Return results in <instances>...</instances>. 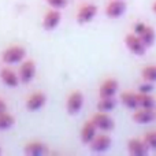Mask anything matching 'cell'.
Returning a JSON list of instances; mask_svg holds the SVG:
<instances>
[{"instance_id":"obj_1","label":"cell","mask_w":156,"mask_h":156,"mask_svg":"<svg viewBox=\"0 0 156 156\" xmlns=\"http://www.w3.org/2000/svg\"><path fill=\"white\" fill-rule=\"evenodd\" d=\"M26 58V49L21 45H14L7 48L2 55V59L7 65H15Z\"/></svg>"},{"instance_id":"obj_2","label":"cell","mask_w":156,"mask_h":156,"mask_svg":"<svg viewBox=\"0 0 156 156\" xmlns=\"http://www.w3.org/2000/svg\"><path fill=\"white\" fill-rule=\"evenodd\" d=\"M125 44H126L127 49H129L132 54L137 55V56L145 55L147 48H148L136 33H129V34H126V37H125Z\"/></svg>"},{"instance_id":"obj_3","label":"cell","mask_w":156,"mask_h":156,"mask_svg":"<svg viewBox=\"0 0 156 156\" xmlns=\"http://www.w3.org/2000/svg\"><path fill=\"white\" fill-rule=\"evenodd\" d=\"M134 33L143 40V43L145 44L147 47H151L152 44L155 43L156 33L152 26H148V25L143 23V22H138L134 26Z\"/></svg>"},{"instance_id":"obj_4","label":"cell","mask_w":156,"mask_h":156,"mask_svg":"<svg viewBox=\"0 0 156 156\" xmlns=\"http://www.w3.org/2000/svg\"><path fill=\"white\" fill-rule=\"evenodd\" d=\"M92 121H93V123L96 125L97 129L103 130V132H110V130H112L114 127H115V122H114V119L111 118L107 112L99 111V112L92 118Z\"/></svg>"},{"instance_id":"obj_5","label":"cell","mask_w":156,"mask_h":156,"mask_svg":"<svg viewBox=\"0 0 156 156\" xmlns=\"http://www.w3.org/2000/svg\"><path fill=\"white\" fill-rule=\"evenodd\" d=\"M83 105V96L81 92H73V93H70V96H69L67 101H66V108H67V112L70 114V115H76L81 111V108H82Z\"/></svg>"},{"instance_id":"obj_6","label":"cell","mask_w":156,"mask_h":156,"mask_svg":"<svg viewBox=\"0 0 156 156\" xmlns=\"http://www.w3.org/2000/svg\"><path fill=\"white\" fill-rule=\"evenodd\" d=\"M155 118H156V112L154 111V108L138 107V108H136L134 114H133V121L140 125L149 123V122H152Z\"/></svg>"},{"instance_id":"obj_7","label":"cell","mask_w":156,"mask_h":156,"mask_svg":"<svg viewBox=\"0 0 156 156\" xmlns=\"http://www.w3.org/2000/svg\"><path fill=\"white\" fill-rule=\"evenodd\" d=\"M36 77V63L33 60H25L19 67V80L23 83H29Z\"/></svg>"},{"instance_id":"obj_8","label":"cell","mask_w":156,"mask_h":156,"mask_svg":"<svg viewBox=\"0 0 156 156\" xmlns=\"http://www.w3.org/2000/svg\"><path fill=\"white\" fill-rule=\"evenodd\" d=\"M97 14V7L94 4H85L78 10L77 12V22L80 25H85L90 22L92 19L96 16Z\"/></svg>"},{"instance_id":"obj_9","label":"cell","mask_w":156,"mask_h":156,"mask_svg":"<svg viewBox=\"0 0 156 156\" xmlns=\"http://www.w3.org/2000/svg\"><path fill=\"white\" fill-rule=\"evenodd\" d=\"M60 19H62V14L59 12V10H56V8L49 10L43 18V27L45 30L56 29L58 25L60 23Z\"/></svg>"},{"instance_id":"obj_10","label":"cell","mask_w":156,"mask_h":156,"mask_svg":"<svg viewBox=\"0 0 156 156\" xmlns=\"http://www.w3.org/2000/svg\"><path fill=\"white\" fill-rule=\"evenodd\" d=\"M126 11V3L123 0H112V2L108 3L107 8H105V14H107L108 18H119L122 16Z\"/></svg>"},{"instance_id":"obj_11","label":"cell","mask_w":156,"mask_h":156,"mask_svg":"<svg viewBox=\"0 0 156 156\" xmlns=\"http://www.w3.org/2000/svg\"><path fill=\"white\" fill-rule=\"evenodd\" d=\"M47 103V96L43 92H36L32 96H29V99L26 100V108L29 111H37L40 108L44 107V104Z\"/></svg>"},{"instance_id":"obj_12","label":"cell","mask_w":156,"mask_h":156,"mask_svg":"<svg viewBox=\"0 0 156 156\" xmlns=\"http://www.w3.org/2000/svg\"><path fill=\"white\" fill-rule=\"evenodd\" d=\"M111 143H112V141H111L110 136L99 134L92 140V143L89 144V145H90V149L93 152H104L111 147Z\"/></svg>"},{"instance_id":"obj_13","label":"cell","mask_w":156,"mask_h":156,"mask_svg":"<svg viewBox=\"0 0 156 156\" xmlns=\"http://www.w3.org/2000/svg\"><path fill=\"white\" fill-rule=\"evenodd\" d=\"M119 88V83L116 80H112V78H108L104 82L100 85L99 88V94L100 97H114Z\"/></svg>"},{"instance_id":"obj_14","label":"cell","mask_w":156,"mask_h":156,"mask_svg":"<svg viewBox=\"0 0 156 156\" xmlns=\"http://www.w3.org/2000/svg\"><path fill=\"white\" fill-rule=\"evenodd\" d=\"M127 151L132 156H145L148 147L145 145L144 140H138V138H132L127 143Z\"/></svg>"},{"instance_id":"obj_15","label":"cell","mask_w":156,"mask_h":156,"mask_svg":"<svg viewBox=\"0 0 156 156\" xmlns=\"http://www.w3.org/2000/svg\"><path fill=\"white\" fill-rule=\"evenodd\" d=\"M97 127L93 123V121H88L81 129V141L83 144H90L92 140L96 137Z\"/></svg>"},{"instance_id":"obj_16","label":"cell","mask_w":156,"mask_h":156,"mask_svg":"<svg viewBox=\"0 0 156 156\" xmlns=\"http://www.w3.org/2000/svg\"><path fill=\"white\" fill-rule=\"evenodd\" d=\"M0 78H2L3 83L10 86V88H16V86L19 85V82H21L19 76H16L10 69H3V70L0 71Z\"/></svg>"},{"instance_id":"obj_17","label":"cell","mask_w":156,"mask_h":156,"mask_svg":"<svg viewBox=\"0 0 156 156\" xmlns=\"http://www.w3.org/2000/svg\"><path fill=\"white\" fill-rule=\"evenodd\" d=\"M45 152H47L45 145L43 143H38V141L29 143L25 147V154L29 156H43Z\"/></svg>"},{"instance_id":"obj_18","label":"cell","mask_w":156,"mask_h":156,"mask_svg":"<svg viewBox=\"0 0 156 156\" xmlns=\"http://www.w3.org/2000/svg\"><path fill=\"white\" fill-rule=\"evenodd\" d=\"M121 101L123 103L125 107L130 108V110H136V108H138L137 93H133V92H125V93L121 94Z\"/></svg>"},{"instance_id":"obj_19","label":"cell","mask_w":156,"mask_h":156,"mask_svg":"<svg viewBox=\"0 0 156 156\" xmlns=\"http://www.w3.org/2000/svg\"><path fill=\"white\" fill-rule=\"evenodd\" d=\"M114 108H115L114 97H100V101L97 103V110L101 112H110Z\"/></svg>"},{"instance_id":"obj_20","label":"cell","mask_w":156,"mask_h":156,"mask_svg":"<svg viewBox=\"0 0 156 156\" xmlns=\"http://www.w3.org/2000/svg\"><path fill=\"white\" fill-rule=\"evenodd\" d=\"M138 99V107L143 108H154L155 107V99L149 93H137Z\"/></svg>"},{"instance_id":"obj_21","label":"cell","mask_w":156,"mask_h":156,"mask_svg":"<svg viewBox=\"0 0 156 156\" xmlns=\"http://www.w3.org/2000/svg\"><path fill=\"white\" fill-rule=\"evenodd\" d=\"M141 77L145 82H156V65L145 66L141 71Z\"/></svg>"},{"instance_id":"obj_22","label":"cell","mask_w":156,"mask_h":156,"mask_svg":"<svg viewBox=\"0 0 156 156\" xmlns=\"http://www.w3.org/2000/svg\"><path fill=\"white\" fill-rule=\"evenodd\" d=\"M14 123H15V118L11 114H8L7 111L0 114V130L10 129V127L14 126Z\"/></svg>"},{"instance_id":"obj_23","label":"cell","mask_w":156,"mask_h":156,"mask_svg":"<svg viewBox=\"0 0 156 156\" xmlns=\"http://www.w3.org/2000/svg\"><path fill=\"white\" fill-rule=\"evenodd\" d=\"M144 143L148 147V149H155L156 151V132H149L144 137Z\"/></svg>"},{"instance_id":"obj_24","label":"cell","mask_w":156,"mask_h":156,"mask_svg":"<svg viewBox=\"0 0 156 156\" xmlns=\"http://www.w3.org/2000/svg\"><path fill=\"white\" fill-rule=\"evenodd\" d=\"M52 8H56V10H60V8H65L67 5V0H45Z\"/></svg>"},{"instance_id":"obj_25","label":"cell","mask_w":156,"mask_h":156,"mask_svg":"<svg viewBox=\"0 0 156 156\" xmlns=\"http://www.w3.org/2000/svg\"><path fill=\"white\" fill-rule=\"evenodd\" d=\"M140 93H151L152 92V85L151 82H145V85H141L140 86Z\"/></svg>"},{"instance_id":"obj_26","label":"cell","mask_w":156,"mask_h":156,"mask_svg":"<svg viewBox=\"0 0 156 156\" xmlns=\"http://www.w3.org/2000/svg\"><path fill=\"white\" fill-rule=\"evenodd\" d=\"M5 111H7V105H5L4 100L0 99V114H2V112H5Z\"/></svg>"},{"instance_id":"obj_27","label":"cell","mask_w":156,"mask_h":156,"mask_svg":"<svg viewBox=\"0 0 156 156\" xmlns=\"http://www.w3.org/2000/svg\"><path fill=\"white\" fill-rule=\"evenodd\" d=\"M152 10H154V12H156V2L154 3V5H152Z\"/></svg>"},{"instance_id":"obj_28","label":"cell","mask_w":156,"mask_h":156,"mask_svg":"<svg viewBox=\"0 0 156 156\" xmlns=\"http://www.w3.org/2000/svg\"><path fill=\"white\" fill-rule=\"evenodd\" d=\"M0 154H2V149H0Z\"/></svg>"}]
</instances>
